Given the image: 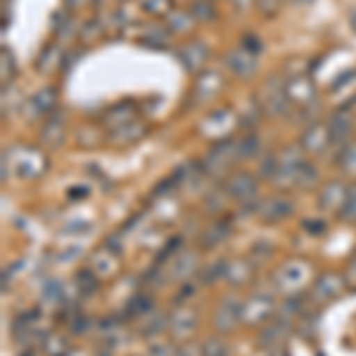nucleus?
<instances>
[{"mask_svg":"<svg viewBox=\"0 0 356 356\" xmlns=\"http://www.w3.org/2000/svg\"><path fill=\"white\" fill-rule=\"evenodd\" d=\"M304 164H307V159L300 152V147L295 145L283 147V150L275 154V174L271 181L280 183V186H297Z\"/></svg>","mask_w":356,"mask_h":356,"instance_id":"nucleus-1","label":"nucleus"},{"mask_svg":"<svg viewBox=\"0 0 356 356\" xmlns=\"http://www.w3.org/2000/svg\"><path fill=\"white\" fill-rule=\"evenodd\" d=\"M240 159V147L238 140L233 138H223V140H216L214 147L209 150V154L204 157V169L214 176H223L233 169V164Z\"/></svg>","mask_w":356,"mask_h":356,"instance_id":"nucleus-2","label":"nucleus"},{"mask_svg":"<svg viewBox=\"0 0 356 356\" xmlns=\"http://www.w3.org/2000/svg\"><path fill=\"white\" fill-rule=\"evenodd\" d=\"M8 157H10V162H13L15 171L22 178H36V176H41L45 169V159L36 147L19 145V147H15L13 152H8Z\"/></svg>","mask_w":356,"mask_h":356,"instance_id":"nucleus-3","label":"nucleus"},{"mask_svg":"<svg viewBox=\"0 0 356 356\" xmlns=\"http://www.w3.org/2000/svg\"><path fill=\"white\" fill-rule=\"evenodd\" d=\"M235 129V117L231 110H216L211 114H207L200 124V134L211 138V140H223V138H231Z\"/></svg>","mask_w":356,"mask_h":356,"instance_id":"nucleus-4","label":"nucleus"},{"mask_svg":"<svg viewBox=\"0 0 356 356\" xmlns=\"http://www.w3.org/2000/svg\"><path fill=\"white\" fill-rule=\"evenodd\" d=\"M207 60H209V48L202 41H191L181 45V50H178V62L191 74H202Z\"/></svg>","mask_w":356,"mask_h":356,"instance_id":"nucleus-5","label":"nucleus"},{"mask_svg":"<svg viewBox=\"0 0 356 356\" xmlns=\"http://www.w3.org/2000/svg\"><path fill=\"white\" fill-rule=\"evenodd\" d=\"M330 143V129L325 122H314L307 126V131L302 134V150L307 154H321L328 150Z\"/></svg>","mask_w":356,"mask_h":356,"instance_id":"nucleus-6","label":"nucleus"},{"mask_svg":"<svg viewBox=\"0 0 356 356\" xmlns=\"http://www.w3.org/2000/svg\"><path fill=\"white\" fill-rule=\"evenodd\" d=\"M226 191L233 200H238V202H252V200H257V195H259V183H257V178L252 174L240 171V174H233L228 178Z\"/></svg>","mask_w":356,"mask_h":356,"instance_id":"nucleus-7","label":"nucleus"},{"mask_svg":"<svg viewBox=\"0 0 356 356\" xmlns=\"http://www.w3.org/2000/svg\"><path fill=\"white\" fill-rule=\"evenodd\" d=\"M285 90H288L290 105L307 107V105H312L314 97H316V88H314V83L309 81L307 74H300V76H292L290 81L285 83Z\"/></svg>","mask_w":356,"mask_h":356,"instance_id":"nucleus-8","label":"nucleus"},{"mask_svg":"<svg viewBox=\"0 0 356 356\" xmlns=\"http://www.w3.org/2000/svg\"><path fill=\"white\" fill-rule=\"evenodd\" d=\"M226 67L231 69L238 79H250L257 74V55L247 53L245 48H233L226 55Z\"/></svg>","mask_w":356,"mask_h":356,"instance_id":"nucleus-9","label":"nucleus"},{"mask_svg":"<svg viewBox=\"0 0 356 356\" xmlns=\"http://www.w3.org/2000/svg\"><path fill=\"white\" fill-rule=\"evenodd\" d=\"M221 76L216 72H202L195 81V88H193V97L197 102H211L221 90Z\"/></svg>","mask_w":356,"mask_h":356,"instance_id":"nucleus-10","label":"nucleus"},{"mask_svg":"<svg viewBox=\"0 0 356 356\" xmlns=\"http://www.w3.org/2000/svg\"><path fill=\"white\" fill-rule=\"evenodd\" d=\"M264 97H266L264 105H266L268 112H273V114H285V110L290 107V97H288V90H285L283 81L271 79V81L266 83V88H264Z\"/></svg>","mask_w":356,"mask_h":356,"instance_id":"nucleus-11","label":"nucleus"},{"mask_svg":"<svg viewBox=\"0 0 356 356\" xmlns=\"http://www.w3.org/2000/svg\"><path fill=\"white\" fill-rule=\"evenodd\" d=\"M352 117H349L347 112H337V114H332V119H330V124H328V129H330V143L332 145H347L349 143V138H352Z\"/></svg>","mask_w":356,"mask_h":356,"instance_id":"nucleus-12","label":"nucleus"},{"mask_svg":"<svg viewBox=\"0 0 356 356\" xmlns=\"http://www.w3.org/2000/svg\"><path fill=\"white\" fill-rule=\"evenodd\" d=\"M342 292V278L335 273H325L321 275L318 280H316L314 285V297L318 302H328L332 297H337Z\"/></svg>","mask_w":356,"mask_h":356,"instance_id":"nucleus-13","label":"nucleus"},{"mask_svg":"<svg viewBox=\"0 0 356 356\" xmlns=\"http://www.w3.org/2000/svg\"><path fill=\"white\" fill-rule=\"evenodd\" d=\"M344 197H347V188H344L340 181H330V183H325V188L321 191L318 202L325 211H332V209H342Z\"/></svg>","mask_w":356,"mask_h":356,"instance_id":"nucleus-14","label":"nucleus"},{"mask_svg":"<svg viewBox=\"0 0 356 356\" xmlns=\"http://www.w3.org/2000/svg\"><path fill=\"white\" fill-rule=\"evenodd\" d=\"M259 211H261V216L266 221H278V219L290 216L292 204L285 197H268V200H264V202L259 204Z\"/></svg>","mask_w":356,"mask_h":356,"instance_id":"nucleus-15","label":"nucleus"},{"mask_svg":"<svg viewBox=\"0 0 356 356\" xmlns=\"http://www.w3.org/2000/svg\"><path fill=\"white\" fill-rule=\"evenodd\" d=\"M134 119H136V107L131 105V102H119V105L110 107L105 114V124L110 126L112 131H117L119 126L134 122Z\"/></svg>","mask_w":356,"mask_h":356,"instance_id":"nucleus-16","label":"nucleus"},{"mask_svg":"<svg viewBox=\"0 0 356 356\" xmlns=\"http://www.w3.org/2000/svg\"><path fill=\"white\" fill-rule=\"evenodd\" d=\"M166 26H169L171 33H188L191 29L195 26V19L191 15V10H169V15H166Z\"/></svg>","mask_w":356,"mask_h":356,"instance_id":"nucleus-17","label":"nucleus"},{"mask_svg":"<svg viewBox=\"0 0 356 356\" xmlns=\"http://www.w3.org/2000/svg\"><path fill=\"white\" fill-rule=\"evenodd\" d=\"M195 323H197V318H195V314L191 309H178V312L171 316V330H174V335H191L195 330Z\"/></svg>","mask_w":356,"mask_h":356,"instance_id":"nucleus-18","label":"nucleus"},{"mask_svg":"<svg viewBox=\"0 0 356 356\" xmlns=\"http://www.w3.org/2000/svg\"><path fill=\"white\" fill-rule=\"evenodd\" d=\"M143 134H145V126L138 122V119H134V122H129V124L119 126L117 131H112V138L119 143V145H122V143H136V140H140Z\"/></svg>","mask_w":356,"mask_h":356,"instance_id":"nucleus-19","label":"nucleus"},{"mask_svg":"<svg viewBox=\"0 0 356 356\" xmlns=\"http://www.w3.org/2000/svg\"><path fill=\"white\" fill-rule=\"evenodd\" d=\"M55 102H57L55 88H43V90H38V93L31 97L33 110L41 112V114H48V117H50V112L55 110Z\"/></svg>","mask_w":356,"mask_h":356,"instance_id":"nucleus-20","label":"nucleus"},{"mask_svg":"<svg viewBox=\"0 0 356 356\" xmlns=\"http://www.w3.org/2000/svg\"><path fill=\"white\" fill-rule=\"evenodd\" d=\"M43 138L45 143H50V145H60L62 140H65V122H62L60 117H48V124H45L43 129Z\"/></svg>","mask_w":356,"mask_h":356,"instance_id":"nucleus-21","label":"nucleus"},{"mask_svg":"<svg viewBox=\"0 0 356 356\" xmlns=\"http://www.w3.org/2000/svg\"><path fill=\"white\" fill-rule=\"evenodd\" d=\"M337 166H340L347 176H356V143L349 140L347 145L342 147L340 157H337Z\"/></svg>","mask_w":356,"mask_h":356,"instance_id":"nucleus-22","label":"nucleus"},{"mask_svg":"<svg viewBox=\"0 0 356 356\" xmlns=\"http://www.w3.org/2000/svg\"><path fill=\"white\" fill-rule=\"evenodd\" d=\"M240 314H243V312H240L238 307H235V309H228L226 304H223L219 312H216V318H214L216 328H219V330H228V328H231V325L235 323V321L240 318Z\"/></svg>","mask_w":356,"mask_h":356,"instance_id":"nucleus-23","label":"nucleus"},{"mask_svg":"<svg viewBox=\"0 0 356 356\" xmlns=\"http://www.w3.org/2000/svg\"><path fill=\"white\" fill-rule=\"evenodd\" d=\"M342 219L344 221H354L356 223V183L347 188V197H344V204H342Z\"/></svg>","mask_w":356,"mask_h":356,"instance_id":"nucleus-24","label":"nucleus"},{"mask_svg":"<svg viewBox=\"0 0 356 356\" xmlns=\"http://www.w3.org/2000/svg\"><path fill=\"white\" fill-rule=\"evenodd\" d=\"M191 15H193V19H195V22H197V19H200V22H209V19H214L216 10L211 8V3H204V0L200 3V0H197V3H193Z\"/></svg>","mask_w":356,"mask_h":356,"instance_id":"nucleus-25","label":"nucleus"},{"mask_svg":"<svg viewBox=\"0 0 356 356\" xmlns=\"http://www.w3.org/2000/svg\"><path fill=\"white\" fill-rule=\"evenodd\" d=\"M202 356H228V349H226V344H223L221 340H216V337H211V340H207L202 344Z\"/></svg>","mask_w":356,"mask_h":356,"instance_id":"nucleus-26","label":"nucleus"},{"mask_svg":"<svg viewBox=\"0 0 356 356\" xmlns=\"http://www.w3.org/2000/svg\"><path fill=\"white\" fill-rule=\"evenodd\" d=\"M166 5H169V0H143V8L150 15H169Z\"/></svg>","mask_w":356,"mask_h":356,"instance_id":"nucleus-27","label":"nucleus"},{"mask_svg":"<svg viewBox=\"0 0 356 356\" xmlns=\"http://www.w3.org/2000/svg\"><path fill=\"white\" fill-rule=\"evenodd\" d=\"M143 45H150V48H164L166 38L162 36V31H150L145 38H140Z\"/></svg>","mask_w":356,"mask_h":356,"instance_id":"nucleus-28","label":"nucleus"},{"mask_svg":"<svg viewBox=\"0 0 356 356\" xmlns=\"http://www.w3.org/2000/svg\"><path fill=\"white\" fill-rule=\"evenodd\" d=\"M240 48H245L247 53L257 55L261 50V41H259V38H254V36H245L243 38V45H240Z\"/></svg>","mask_w":356,"mask_h":356,"instance_id":"nucleus-29","label":"nucleus"},{"mask_svg":"<svg viewBox=\"0 0 356 356\" xmlns=\"http://www.w3.org/2000/svg\"><path fill=\"white\" fill-rule=\"evenodd\" d=\"M147 356H174V352H171V349L166 347V344H162V347L157 344V347L150 349V354H147Z\"/></svg>","mask_w":356,"mask_h":356,"instance_id":"nucleus-30","label":"nucleus"},{"mask_svg":"<svg viewBox=\"0 0 356 356\" xmlns=\"http://www.w3.org/2000/svg\"><path fill=\"white\" fill-rule=\"evenodd\" d=\"M67 3H69V8H74V10H76V8H81V5L88 3V0H67Z\"/></svg>","mask_w":356,"mask_h":356,"instance_id":"nucleus-31","label":"nucleus"},{"mask_svg":"<svg viewBox=\"0 0 356 356\" xmlns=\"http://www.w3.org/2000/svg\"><path fill=\"white\" fill-rule=\"evenodd\" d=\"M349 275H352V278H354V283H356V254H354L352 264H349Z\"/></svg>","mask_w":356,"mask_h":356,"instance_id":"nucleus-32","label":"nucleus"},{"mask_svg":"<svg viewBox=\"0 0 356 356\" xmlns=\"http://www.w3.org/2000/svg\"><path fill=\"white\" fill-rule=\"evenodd\" d=\"M349 24H352V29L356 31V10H352V13H349Z\"/></svg>","mask_w":356,"mask_h":356,"instance_id":"nucleus-33","label":"nucleus"},{"mask_svg":"<svg viewBox=\"0 0 356 356\" xmlns=\"http://www.w3.org/2000/svg\"><path fill=\"white\" fill-rule=\"evenodd\" d=\"M250 3H252V0H235V5H238V8H243V10H245Z\"/></svg>","mask_w":356,"mask_h":356,"instance_id":"nucleus-34","label":"nucleus"}]
</instances>
